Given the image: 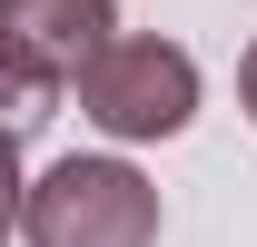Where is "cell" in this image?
I'll use <instances>...</instances> for the list:
<instances>
[{
  "label": "cell",
  "mask_w": 257,
  "mask_h": 247,
  "mask_svg": "<svg viewBox=\"0 0 257 247\" xmlns=\"http://www.w3.org/2000/svg\"><path fill=\"white\" fill-rule=\"evenodd\" d=\"M79 109L109 139H178L198 119V60L178 40H109L79 69Z\"/></svg>",
  "instance_id": "obj_2"
},
{
  "label": "cell",
  "mask_w": 257,
  "mask_h": 247,
  "mask_svg": "<svg viewBox=\"0 0 257 247\" xmlns=\"http://www.w3.org/2000/svg\"><path fill=\"white\" fill-rule=\"evenodd\" d=\"M40 119H50V89H40V79H20V69L0 60V139H30Z\"/></svg>",
  "instance_id": "obj_4"
},
{
  "label": "cell",
  "mask_w": 257,
  "mask_h": 247,
  "mask_svg": "<svg viewBox=\"0 0 257 247\" xmlns=\"http://www.w3.org/2000/svg\"><path fill=\"white\" fill-rule=\"evenodd\" d=\"M237 99H247V119H257V50L237 60Z\"/></svg>",
  "instance_id": "obj_6"
},
{
  "label": "cell",
  "mask_w": 257,
  "mask_h": 247,
  "mask_svg": "<svg viewBox=\"0 0 257 247\" xmlns=\"http://www.w3.org/2000/svg\"><path fill=\"white\" fill-rule=\"evenodd\" d=\"M119 40V0H0V60L60 99Z\"/></svg>",
  "instance_id": "obj_3"
},
{
  "label": "cell",
  "mask_w": 257,
  "mask_h": 247,
  "mask_svg": "<svg viewBox=\"0 0 257 247\" xmlns=\"http://www.w3.org/2000/svg\"><path fill=\"white\" fill-rule=\"evenodd\" d=\"M30 247H159V188L128 158H60L20 198Z\"/></svg>",
  "instance_id": "obj_1"
},
{
  "label": "cell",
  "mask_w": 257,
  "mask_h": 247,
  "mask_svg": "<svg viewBox=\"0 0 257 247\" xmlns=\"http://www.w3.org/2000/svg\"><path fill=\"white\" fill-rule=\"evenodd\" d=\"M20 139H0V247H10V227H20Z\"/></svg>",
  "instance_id": "obj_5"
}]
</instances>
